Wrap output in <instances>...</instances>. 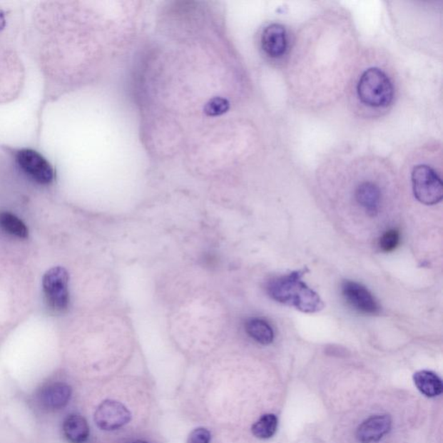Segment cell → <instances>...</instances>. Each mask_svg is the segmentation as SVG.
<instances>
[{
    "mask_svg": "<svg viewBox=\"0 0 443 443\" xmlns=\"http://www.w3.org/2000/svg\"><path fill=\"white\" fill-rule=\"evenodd\" d=\"M355 100L362 109L380 115L392 107L396 96L393 77L380 65H371L360 72L355 84Z\"/></svg>",
    "mask_w": 443,
    "mask_h": 443,
    "instance_id": "obj_1",
    "label": "cell"
},
{
    "mask_svg": "<svg viewBox=\"0 0 443 443\" xmlns=\"http://www.w3.org/2000/svg\"><path fill=\"white\" fill-rule=\"evenodd\" d=\"M304 274V270H296L268 280L266 286L268 295L275 302L294 307L307 314L322 310V300L303 282Z\"/></svg>",
    "mask_w": 443,
    "mask_h": 443,
    "instance_id": "obj_2",
    "label": "cell"
},
{
    "mask_svg": "<svg viewBox=\"0 0 443 443\" xmlns=\"http://www.w3.org/2000/svg\"><path fill=\"white\" fill-rule=\"evenodd\" d=\"M410 180L414 196L421 204L434 205L442 200L443 185L440 173L428 162H419L414 166Z\"/></svg>",
    "mask_w": 443,
    "mask_h": 443,
    "instance_id": "obj_3",
    "label": "cell"
},
{
    "mask_svg": "<svg viewBox=\"0 0 443 443\" xmlns=\"http://www.w3.org/2000/svg\"><path fill=\"white\" fill-rule=\"evenodd\" d=\"M43 290L49 306L55 312H62L70 304L68 274L63 267L49 270L43 277Z\"/></svg>",
    "mask_w": 443,
    "mask_h": 443,
    "instance_id": "obj_4",
    "label": "cell"
},
{
    "mask_svg": "<svg viewBox=\"0 0 443 443\" xmlns=\"http://www.w3.org/2000/svg\"><path fill=\"white\" fill-rule=\"evenodd\" d=\"M290 42V31L280 23L267 24L259 36V46L263 56L274 62L283 59L287 55Z\"/></svg>",
    "mask_w": 443,
    "mask_h": 443,
    "instance_id": "obj_5",
    "label": "cell"
},
{
    "mask_svg": "<svg viewBox=\"0 0 443 443\" xmlns=\"http://www.w3.org/2000/svg\"><path fill=\"white\" fill-rule=\"evenodd\" d=\"M393 419L387 413H374L365 417L357 426V443H381L392 432Z\"/></svg>",
    "mask_w": 443,
    "mask_h": 443,
    "instance_id": "obj_6",
    "label": "cell"
},
{
    "mask_svg": "<svg viewBox=\"0 0 443 443\" xmlns=\"http://www.w3.org/2000/svg\"><path fill=\"white\" fill-rule=\"evenodd\" d=\"M16 161L24 173L39 184L48 185L54 180L52 166L41 154L34 150H19L16 153Z\"/></svg>",
    "mask_w": 443,
    "mask_h": 443,
    "instance_id": "obj_7",
    "label": "cell"
},
{
    "mask_svg": "<svg viewBox=\"0 0 443 443\" xmlns=\"http://www.w3.org/2000/svg\"><path fill=\"white\" fill-rule=\"evenodd\" d=\"M343 297L356 311L365 315L380 314L381 307L367 287L352 280H345L341 285Z\"/></svg>",
    "mask_w": 443,
    "mask_h": 443,
    "instance_id": "obj_8",
    "label": "cell"
},
{
    "mask_svg": "<svg viewBox=\"0 0 443 443\" xmlns=\"http://www.w3.org/2000/svg\"><path fill=\"white\" fill-rule=\"evenodd\" d=\"M132 414L125 405L113 400H106L95 413V422L99 429L113 432L123 428L131 420Z\"/></svg>",
    "mask_w": 443,
    "mask_h": 443,
    "instance_id": "obj_9",
    "label": "cell"
},
{
    "mask_svg": "<svg viewBox=\"0 0 443 443\" xmlns=\"http://www.w3.org/2000/svg\"><path fill=\"white\" fill-rule=\"evenodd\" d=\"M71 397V388L63 382L47 385L39 394L40 404L50 412H56L66 407Z\"/></svg>",
    "mask_w": 443,
    "mask_h": 443,
    "instance_id": "obj_10",
    "label": "cell"
},
{
    "mask_svg": "<svg viewBox=\"0 0 443 443\" xmlns=\"http://www.w3.org/2000/svg\"><path fill=\"white\" fill-rule=\"evenodd\" d=\"M382 190L379 185L372 181H363L357 186L355 199L369 217L375 218L380 213Z\"/></svg>",
    "mask_w": 443,
    "mask_h": 443,
    "instance_id": "obj_11",
    "label": "cell"
},
{
    "mask_svg": "<svg viewBox=\"0 0 443 443\" xmlns=\"http://www.w3.org/2000/svg\"><path fill=\"white\" fill-rule=\"evenodd\" d=\"M63 432L64 437L71 443L86 442L89 437L88 422L81 414H68L63 422Z\"/></svg>",
    "mask_w": 443,
    "mask_h": 443,
    "instance_id": "obj_12",
    "label": "cell"
},
{
    "mask_svg": "<svg viewBox=\"0 0 443 443\" xmlns=\"http://www.w3.org/2000/svg\"><path fill=\"white\" fill-rule=\"evenodd\" d=\"M413 380L418 391L427 397H437L442 394V380L437 373L422 370L414 374Z\"/></svg>",
    "mask_w": 443,
    "mask_h": 443,
    "instance_id": "obj_13",
    "label": "cell"
},
{
    "mask_svg": "<svg viewBox=\"0 0 443 443\" xmlns=\"http://www.w3.org/2000/svg\"><path fill=\"white\" fill-rule=\"evenodd\" d=\"M245 331L250 338L263 345L273 343L275 332L270 324L260 318H251L245 323Z\"/></svg>",
    "mask_w": 443,
    "mask_h": 443,
    "instance_id": "obj_14",
    "label": "cell"
},
{
    "mask_svg": "<svg viewBox=\"0 0 443 443\" xmlns=\"http://www.w3.org/2000/svg\"><path fill=\"white\" fill-rule=\"evenodd\" d=\"M277 429L278 417L275 414L268 413L263 414L255 422L252 426L251 432L255 437L267 440L275 436Z\"/></svg>",
    "mask_w": 443,
    "mask_h": 443,
    "instance_id": "obj_15",
    "label": "cell"
},
{
    "mask_svg": "<svg viewBox=\"0 0 443 443\" xmlns=\"http://www.w3.org/2000/svg\"><path fill=\"white\" fill-rule=\"evenodd\" d=\"M0 225L8 233L19 238H26L29 231L24 223L10 213H0Z\"/></svg>",
    "mask_w": 443,
    "mask_h": 443,
    "instance_id": "obj_16",
    "label": "cell"
},
{
    "mask_svg": "<svg viewBox=\"0 0 443 443\" xmlns=\"http://www.w3.org/2000/svg\"><path fill=\"white\" fill-rule=\"evenodd\" d=\"M401 234L395 229L389 230L382 235L380 239V247L385 253H391L400 245Z\"/></svg>",
    "mask_w": 443,
    "mask_h": 443,
    "instance_id": "obj_17",
    "label": "cell"
},
{
    "mask_svg": "<svg viewBox=\"0 0 443 443\" xmlns=\"http://www.w3.org/2000/svg\"><path fill=\"white\" fill-rule=\"evenodd\" d=\"M210 433L205 428H198L190 434L186 443H210Z\"/></svg>",
    "mask_w": 443,
    "mask_h": 443,
    "instance_id": "obj_18",
    "label": "cell"
},
{
    "mask_svg": "<svg viewBox=\"0 0 443 443\" xmlns=\"http://www.w3.org/2000/svg\"><path fill=\"white\" fill-rule=\"evenodd\" d=\"M229 108V103L226 100L223 99H214L211 101L210 104L207 105V112H209L210 116L222 115Z\"/></svg>",
    "mask_w": 443,
    "mask_h": 443,
    "instance_id": "obj_19",
    "label": "cell"
},
{
    "mask_svg": "<svg viewBox=\"0 0 443 443\" xmlns=\"http://www.w3.org/2000/svg\"><path fill=\"white\" fill-rule=\"evenodd\" d=\"M132 443H148V442H144V441H136V442H133Z\"/></svg>",
    "mask_w": 443,
    "mask_h": 443,
    "instance_id": "obj_20",
    "label": "cell"
}]
</instances>
